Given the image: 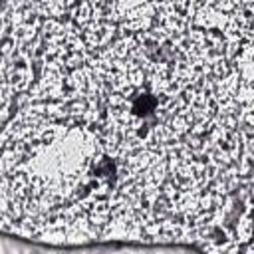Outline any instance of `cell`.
<instances>
[{
    "instance_id": "6da1fadb",
    "label": "cell",
    "mask_w": 254,
    "mask_h": 254,
    "mask_svg": "<svg viewBox=\"0 0 254 254\" xmlns=\"http://www.w3.org/2000/svg\"><path fill=\"white\" fill-rule=\"evenodd\" d=\"M252 20L254 2H0V232L252 254Z\"/></svg>"
}]
</instances>
